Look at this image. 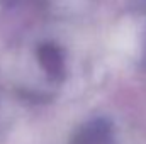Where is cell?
<instances>
[{"instance_id": "7a4b0ae2", "label": "cell", "mask_w": 146, "mask_h": 144, "mask_svg": "<svg viewBox=\"0 0 146 144\" xmlns=\"http://www.w3.org/2000/svg\"><path fill=\"white\" fill-rule=\"evenodd\" d=\"M72 144H115L114 126L107 119L88 120L76 129Z\"/></svg>"}, {"instance_id": "277c9868", "label": "cell", "mask_w": 146, "mask_h": 144, "mask_svg": "<svg viewBox=\"0 0 146 144\" xmlns=\"http://www.w3.org/2000/svg\"><path fill=\"white\" fill-rule=\"evenodd\" d=\"M15 3V0H0V17H3V14H7V10Z\"/></svg>"}, {"instance_id": "5b68a950", "label": "cell", "mask_w": 146, "mask_h": 144, "mask_svg": "<svg viewBox=\"0 0 146 144\" xmlns=\"http://www.w3.org/2000/svg\"><path fill=\"white\" fill-rule=\"evenodd\" d=\"M145 65H146V37H145Z\"/></svg>"}, {"instance_id": "6da1fadb", "label": "cell", "mask_w": 146, "mask_h": 144, "mask_svg": "<svg viewBox=\"0 0 146 144\" xmlns=\"http://www.w3.org/2000/svg\"><path fill=\"white\" fill-rule=\"evenodd\" d=\"M29 48L33 70L48 87L61 85L68 76V51L53 37H36Z\"/></svg>"}, {"instance_id": "3957f363", "label": "cell", "mask_w": 146, "mask_h": 144, "mask_svg": "<svg viewBox=\"0 0 146 144\" xmlns=\"http://www.w3.org/2000/svg\"><path fill=\"white\" fill-rule=\"evenodd\" d=\"M39 10L54 19H73L90 12L97 0H33Z\"/></svg>"}]
</instances>
